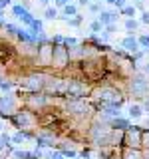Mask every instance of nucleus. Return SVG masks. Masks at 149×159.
Returning a JSON list of instances; mask_svg holds the SVG:
<instances>
[{
	"instance_id": "nucleus-13",
	"label": "nucleus",
	"mask_w": 149,
	"mask_h": 159,
	"mask_svg": "<svg viewBox=\"0 0 149 159\" xmlns=\"http://www.w3.org/2000/svg\"><path fill=\"white\" fill-rule=\"evenodd\" d=\"M18 123H20V125H32V117H30L28 113H20V116H18Z\"/></svg>"
},
{
	"instance_id": "nucleus-10",
	"label": "nucleus",
	"mask_w": 149,
	"mask_h": 159,
	"mask_svg": "<svg viewBox=\"0 0 149 159\" xmlns=\"http://www.w3.org/2000/svg\"><path fill=\"white\" fill-rule=\"evenodd\" d=\"M40 86H42V78H36V76L28 78V82H24V88L28 89H38Z\"/></svg>"
},
{
	"instance_id": "nucleus-32",
	"label": "nucleus",
	"mask_w": 149,
	"mask_h": 159,
	"mask_svg": "<svg viewBox=\"0 0 149 159\" xmlns=\"http://www.w3.org/2000/svg\"><path fill=\"white\" fill-rule=\"evenodd\" d=\"M2 20H4V16H2V10H0V22H2Z\"/></svg>"
},
{
	"instance_id": "nucleus-8",
	"label": "nucleus",
	"mask_w": 149,
	"mask_h": 159,
	"mask_svg": "<svg viewBox=\"0 0 149 159\" xmlns=\"http://www.w3.org/2000/svg\"><path fill=\"white\" fill-rule=\"evenodd\" d=\"M36 141H38L40 147H48V145L54 143V135H52V133H40V135L36 137Z\"/></svg>"
},
{
	"instance_id": "nucleus-28",
	"label": "nucleus",
	"mask_w": 149,
	"mask_h": 159,
	"mask_svg": "<svg viewBox=\"0 0 149 159\" xmlns=\"http://www.w3.org/2000/svg\"><path fill=\"white\" fill-rule=\"evenodd\" d=\"M78 2H79V6H88L89 0H78Z\"/></svg>"
},
{
	"instance_id": "nucleus-23",
	"label": "nucleus",
	"mask_w": 149,
	"mask_h": 159,
	"mask_svg": "<svg viewBox=\"0 0 149 159\" xmlns=\"http://www.w3.org/2000/svg\"><path fill=\"white\" fill-rule=\"evenodd\" d=\"M125 159H141V155H139L137 151H127V155H125Z\"/></svg>"
},
{
	"instance_id": "nucleus-3",
	"label": "nucleus",
	"mask_w": 149,
	"mask_h": 159,
	"mask_svg": "<svg viewBox=\"0 0 149 159\" xmlns=\"http://www.w3.org/2000/svg\"><path fill=\"white\" fill-rule=\"evenodd\" d=\"M66 93L72 98H82L86 93V86L79 82H70V84H66Z\"/></svg>"
},
{
	"instance_id": "nucleus-17",
	"label": "nucleus",
	"mask_w": 149,
	"mask_h": 159,
	"mask_svg": "<svg viewBox=\"0 0 149 159\" xmlns=\"http://www.w3.org/2000/svg\"><path fill=\"white\" fill-rule=\"evenodd\" d=\"M102 28H103V24L99 22V20H93V22L89 24V30H92L93 34H99V32H102Z\"/></svg>"
},
{
	"instance_id": "nucleus-12",
	"label": "nucleus",
	"mask_w": 149,
	"mask_h": 159,
	"mask_svg": "<svg viewBox=\"0 0 149 159\" xmlns=\"http://www.w3.org/2000/svg\"><path fill=\"white\" fill-rule=\"evenodd\" d=\"M113 127H117V129H127V127H129V121H127V119L115 117V119H113Z\"/></svg>"
},
{
	"instance_id": "nucleus-15",
	"label": "nucleus",
	"mask_w": 149,
	"mask_h": 159,
	"mask_svg": "<svg viewBox=\"0 0 149 159\" xmlns=\"http://www.w3.org/2000/svg\"><path fill=\"white\" fill-rule=\"evenodd\" d=\"M125 30H127V32H135V30H137V20L127 18L125 20Z\"/></svg>"
},
{
	"instance_id": "nucleus-16",
	"label": "nucleus",
	"mask_w": 149,
	"mask_h": 159,
	"mask_svg": "<svg viewBox=\"0 0 149 159\" xmlns=\"http://www.w3.org/2000/svg\"><path fill=\"white\" fill-rule=\"evenodd\" d=\"M44 18H46V20H56V18H58V10H56V8H46Z\"/></svg>"
},
{
	"instance_id": "nucleus-2",
	"label": "nucleus",
	"mask_w": 149,
	"mask_h": 159,
	"mask_svg": "<svg viewBox=\"0 0 149 159\" xmlns=\"http://www.w3.org/2000/svg\"><path fill=\"white\" fill-rule=\"evenodd\" d=\"M70 60V54H68V48L64 46H54V54H52V62L56 64V66H66Z\"/></svg>"
},
{
	"instance_id": "nucleus-6",
	"label": "nucleus",
	"mask_w": 149,
	"mask_h": 159,
	"mask_svg": "<svg viewBox=\"0 0 149 159\" xmlns=\"http://www.w3.org/2000/svg\"><path fill=\"white\" fill-rule=\"evenodd\" d=\"M121 48H125L127 52H139V42H137V38H133V36H125L121 40Z\"/></svg>"
},
{
	"instance_id": "nucleus-29",
	"label": "nucleus",
	"mask_w": 149,
	"mask_h": 159,
	"mask_svg": "<svg viewBox=\"0 0 149 159\" xmlns=\"http://www.w3.org/2000/svg\"><path fill=\"white\" fill-rule=\"evenodd\" d=\"M143 72H145V74H147V76H149V62L145 64V66H143Z\"/></svg>"
},
{
	"instance_id": "nucleus-7",
	"label": "nucleus",
	"mask_w": 149,
	"mask_h": 159,
	"mask_svg": "<svg viewBox=\"0 0 149 159\" xmlns=\"http://www.w3.org/2000/svg\"><path fill=\"white\" fill-rule=\"evenodd\" d=\"M52 54H54V48H50V46H42L38 50V56H40V60H42L44 64L52 62Z\"/></svg>"
},
{
	"instance_id": "nucleus-18",
	"label": "nucleus",
	"mask_w": 149,
	"mask_h": 159,
	"mask_svg": "<svg viewBox=\"0 0 149 159\" xmlns=\"http://www.w3.org/2000/svg\"><path fill=\"white\" fill-rule=\"evenodd\" d=\"M64 151H48L46 153V159H64Z\"/></svg>"
},
{
	"instance_id": "nucleus-30",
	"label": "nucleus",
	"mask_w": 149,
	"mask_h": 159,
	"mask_svg": "<svg viewBox=\"0 0 149 159\" xmlns=\"http://www.w3.org/2000/svg\"><path fill=\"white\" fill-rule=\"evenodd\" d=\"M143 111H147V113H149V102L145 103V106H143Z\"/></svg>"
},
{
	"instance_id": "nucleus-33",
	"label": "nucleus",
	"mask_w": 149,
	"mask_h": 159,
	"mask_svg": "<svg viewBox=\"0 0 149 159\" xmlns=\"http://www.w3.org/2000/svg\"><path fill=\"white\" fill-rule=\"evenodd\" d=\"M0 133H2V123H0Z\"/></svg>"
},
{
	"instance_id": "nucleus-9",
	"label": "nucleus",
	"mask_w": 149,
	"mask_h": 159,
	"mask_svg": "<svg viewBox=\"0 0 149 159\" xmlns=\"http://www.w3.org/2000/svg\"><path fill=\"white\" fill-rule=\"evenodd\" d=\"M12 107H14V98L12 96H2V98H0V109L12 111Z\"/></svg>"
},
{
	"instance_id": "nucleus-22",
	"label": "nucleus",
	"mask_w": 149,
	"mask_h": 159,
	"mask_svg": "<svg viewBox=\"0 0 149 159\" xmlns=\"http://www.w3.org/2000/svg\"><path fill=\"white\" fill-rule=\"evenodd\" d=\"M64 44H66V46H78V40L76 38H64Z\"/></svg>"
},
{
	"instance_id": "nucleus-5",
	"label": "nucleus",
	"mask_w": 149,
	"mask_h": 159,
	"mask_svg": "<svg viewBox=\"0 0 149 159\" xmlns=\"http://www.w3.org/2000/svg\"><path fill=\"white\" fill-rule=\"evenodd\" d=\"M97 20L103 24V26H109V24H113L117 20V12H109V10H102V12L97 14Z\"/></svg>"
},
{
	"instance_id": "nucleus-31",
	"label": "nucleus",
	"mask_w": 149,
	"mask_h": 159,
	"mask_svg": "<svg viewBox=\"0 0 149 159\" xmlns=\"http://www.w3.org/2000/svg\"><path fill=\"white\" fill-rule=\"evenodd\" d=\"M38 2H40V4H48L50 0H38Z\"/></svg>"
},
{
	"instance_id": "nucleus-26",
	"label": "nucleus",
	"mask_w": 149,
	"mask_h": 159,
	"mask_svg": "<svg viewBox=\"0 0 149 159\" xmlns=\"http://www.w3.org/2000/svg\"><path fill=\"white\" fill-rule=\"evenodd\" d=\"M54 2H56V6H68V4H70V0H54Z\"/></svg>"
},
{
	"instance_id": "nucleus-20",
	"label": "nucleus",
	"mask_w": 149,
	"mask_h": 159,
	"mask_svg": "<svg viewBox=\"0 0 149 159\" xmlns=\"http://www.w3.org/2000/svg\"><path fill=\"white\" fill-rule=\"evenodd\" d=\"M137 42H139V46H143V48H149V36H147V34H145V36H139L137 38Z\"/></svg>"
},
{
	"instance_id": "nucleus-4",
	"label": "nucleus",
	"mask_w": 149,
	"mask_h": 159,
	"mask_svg": "<svg viewBox=\"0 0 149 159\" xmlns=\"http://www.w3.org/2000/svg\"><path fill=\"white\" fill-rule=\"evenodd\" d=\"M143 106H139V103H129L127 106V116L129 119H133V121H137V119H141L143 117Z\"/></svg>"
},
{
	"instance_id": "nucleus-11",
	"label": "nucleus",
	"mask_w": 149,
	"mask_h": 159,
	"mask_svg": "<svg viewBox=\"0 0 149 159\" xmlns=\"http://www.w3.org/2000/svg\"><path fill=\"white\" fill-rule=\"evenodd\" d=\"M74 16H78V6L76 4H68V6H64V18H74Z\"/></svg>"
},
{
	"instance_id": "nucleus-24",
	"label": "nucleus",
	"mask_w": 149,
	"mask_h": 159,
	"mask_svg": "<svg viewBox=\"0 0 149 159\" xmlns=\"http://www.w3.org/2000/svg\"><path fill=\"white\" fill-rule=\"evenodd\" d=\"M141 22L143 24H149V10H145V12L141 14Z\"/></svg>"
},
{
	"instance_id": "nucleus-21",
	"label": "nucleus",
	"mask_w": 149,
	"mask_h": 159,
	"mask_svg": "<svg viewBox=\"0 0 149 159\" xmlns=\"http://www.w3.org/2000/svg\"><path fill=\"white\" fill-rule=\"evenodd\" d=\"M0 89H4V92H10V89H12V84L6 82V80H0Z\"/></svg>"
},
{
	"instance_id": "nucleus-25",
	"label": "nucleus",
	"mask_w": 149,
	"mask_h": 159,
	"mask_svg": "<svg viewBox=\"0 0 149 159\" xmlns=\"http://www.w3.org/2000/svg\"><path fill=\"white\" fill-rule=\"evenodd\" d=\"M88 6H89V10H92V12H96V14H99V12H102V8H99L97 4H88Z\"/></svg>"
},
{
	"instance_id": "nucleus-1",
	"label": "nucleus",
	"mask_w": 149,
	"mask_h": 159,
	"mask_svg": "<svg viewBox=\"0 0 149 159\" xmlns=\"http://www.w3.org/2000/svg\"><path fill=\"white\" fill-rule=\"evenodd\" d=\"M131 92L135 96H147L149 93V82L143 76H135L131 82Z\"/></svg>"
},
{
	"instance_id": "nucleus-19",
	"label": "nucleus",
	"mask_w": 149,
	"mask_h": 159,
	"mask_svg": "<svg viewBox=\"0 0 149 159\" xmlns=\"http://www.w3.org/2000/svg\"><path fill=\"white\" fill-rule=\"evenodd\" d=\"M121 14H123V16H127V18H133V16H135V8L123 6V8H121Z\"/></svg>"
},
{
	"instance_id": "nucleus-14",
	"label": "nucleus",
	"mask_w": 149,
	"mask_h": 159,
	"mask_svg": "<svg viewBox=\"0 0 149 159\" xmlns=\"http://www.w3.org/2000/svg\"><path fill=\"white\" fill-rule=\"evenodd\" d=\"M24 139H26V133H22V131H18V133H14L12 135V139H10V141L14 143V145H20V143L24 141Z\"/></svg>"
},
{
	"instance_id": "nucleus-27",
	"label": "nucleus",
	"mask_w": 149,
	"mask_h": 159,
	"mask_svg": "<svg viewBox=\"0 0 149 159\" xmlns=\"http://www.w3.org/2000/svg\"><path fill=\"white\" fill-rule=\"evenodd\" d=\"M115 6H119V8H123V6H127V0H115Z\"/></svg>"
}]
</instances>
